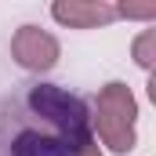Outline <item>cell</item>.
I'll use <instances>...</instances> for the list:
<instances>
[{
    "label": "cell",
    "mask_w": 156,
    "mask_h": 156,
    "mask_svg": "<svg viewBox=\"0 0 156 156\" xmlns=\"http://www.w3.org/2000/svg\"><path fill=\"white\" fill-rule=\"evenodd\" d=\"M91 145L87 102L58 83H18L0 98V156H80Z\"/></svg>",
    "instance_id": "6da1fadb"
},
{
    "label": "cell",
    "mask_w": 156,
    "mask_h": 156,
    "mask_svg": "<svg viewBox=\"0 0 156 156\" xmlns=\"http://www.w3.org/2000/svg\"><path fill=\"white\" fill-rule=\"evenodd\" d=\"M98 109L105 113V116H102V134H105L109 149L127 153L131 142H134V134H131V123H134V98H131V91H127L123 83H109V87L102 91Z\"/></svg>",
    "instance_id": "7a4b0ae2"
},
{
    "label": "cell",
    "mask_w": 156,
    "mask_h": 156,
    "mask_svg": "<svg viewBox=\"0 0 156 156\" xmlns=\"http://www.w3.org/2000/svg\"><path fill=\"white\" fill-rule=\"evenodd\" d=\"M11 51H15V62L22 69H51L58 62V40L40 33L37 26H22L15 40H11Z\"/></svg>",
    "instance_id": "3957f363"
},
{
    "label": "cell",
    "mask_w": 156,
    "mask_h": 156,
    "mask_svg": "<svg viewBox=\"0 0 156 156\" xmlns=\"http://www.w3.org/2000/svg\"><path fill=\"white\" fill-rule=\"evenodd\" d=\"M51 15L62 22V26H69V29H94V26H105V22H113L116 18V7L113 4H94V0H58L55 7H51Z\"/></svg>",
    "instance_id": "277c9868"
},
{
    "label": "cell",
    "mask_w": 156,
    "mask_h": 156,
    "mask_svg": "<svg viewBox=\"0 0 156 156\" xmlns=\"http://www.w3.org/2000/svg\"><path fill=\"white\" fill-rule=\"evenodd\" d=\"M153 40H156V33H153V29H145V33L138 37V44H134V58H138L142 69L153 66Z\"/></svg>",
    "instance_id": "5b68a950"
},
{
    "label": "cell",
    "mask_w": 156,
    "mask_h": 156,
    "mask_svg": "<svg viewBox=\"0 0 156 156\" xmlns=\"http://www.w3.org/2000/svg\"><path fill=\"white\" fill-rule=\"evenodd\" d=\"M116 15H123V18H156V4H120Z\"/></svg>",
    "instance_id": "8992f818"
},
{
    "label": "cell",
    "mask_w": 156,
    "mask_h": 156,
    "mask_svg": "<svg viewBox=\"0 0 156 156\" xmlns=\"http://www.w3.org/2000/svg\"><path fill=\"white\" fill-rule=\"evenodd\" d=\"M80 156H98V149H94V145H87V149H83Z\"/></svg>",
    "instance_id": "52a82bcc"
}]
</instances>
